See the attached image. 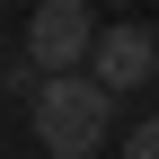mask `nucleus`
Masks as SVG:
<instances>
[{
  "label": "nucleus",
  "instance_id": "39448f33",
  "mask_svg": "<svg viewBox=\"0 0 159 159\" xmlns=\"http://www.w3.org/2000/svg\"><path fill=\"white\" fill-rule=\"evenodd\" d=\"M124 159H159V115H142V124L124 133Z\"/></svg>",
  "mask_w": 159,
  "mask_h": 159
},
{
  "label": "nucleus",
  "instance_id": "0eeeda50",
  "mask_svg": "<svg viewBox=\"0 0 159 159\" xmlns=\"http://www.w3.org/2000/svg\"><path fill=\"white\" fill-rule=\"evenodd\" d=\"M124 9H133V0H124Z\"/></svg>",
  "mask_w": 159,
  "mask_h": 159
},
{
  "label": "nucleus",
  "instance_id": "f03ea898",
  "mask_svg": "<svg viewBox=\"0 0 159 159\" xmlns=\"http://www.w3.org/2000/svg\"><path fill=\"white\" fill-rule=\"evenodd\" d=\"M89 44H97L89 0H35V18H27V53H35L44 71H89Z\"/></svg>",
  "mask_w": 159,
  "mask_h": 159
},
{
  "label": "nucleus",
  "instance_id": "7ed1b4c3",
  "mask_svg": "<svg viewBox=\"0 0 159 159\" xmlns=\"http://www.w3.org/2000/svg\"><path fill=\"white\" fill-rule=\"evenodd\" d=\"M89 71L106 80L115 97H124V89H142V80H159V35H150V27H133V18H124V27H97Z\"/></svg>",
  "mask_w": 159,
  "mask_h": 159
},
{
  "label": "nucleus",
  "instance_id": "f257e3e1",
  "mask_svg": "<svg viewBox=\"0 0 159 159\" xmlns=\"http://www.w3.org/2000/svg\"><path fill=\"white\" fill-rule=\"evenodd\" d=\"M27 124H35V142L53 159H89L115 133V89L97 71H44V89L27 97Z\"/></svg>",
  "mask_w": 159,
  "mask_h": 159
},
{
  "label": "nucleus",
  "instance_id": "423d86ee",
  "mask_svg": "<svg viewBox=\"0 0 159 159\" xmlns=\"http://www.w3.org/2000/svg\"><path fill=\"white\" fill-rule=\"evenodd\" d=\"M0 9H9V0H0Z\"/></svg>",
  "mask_w": 159,
  "mask_h": 159
},
{
  "label": "nucleus",
  "instance_id": "20e7f679",
  "mask_svg": "<svg viewBox=\"0 0 159 159\" xmlns=\"http://www.w3.org/2000/svg\"><path fill=\"white\" fill-rule=\"evenodd\" d=\"M0 89H9V97H35V89H44V62H35V53L0 62Z\"/></svg>",
  "mask_w": 159,
  "mask_h": 159
},
{
  "label": "nucleus",
  "instance_id": "6e6552de",
  "mask_svg": "<svg viewBox=\"0 0 159 159\" xmlns=\"http://www.w3.org/2000/svg\"><path fill=\"white\" fill-rule=\"evenodd\" d=\"M0 53H9V44H0Z\"/></svg>",
  "mask_w": 159,
  "mask_h": 159
}]
</instances>
